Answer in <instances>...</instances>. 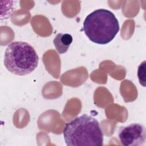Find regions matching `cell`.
I'll return each mask as SVG.
<instances>
[{
  "label": "cell",
  "mask_w": 146,
  "mask_h": 146,
  "mask_svg": "<svg viewBox=\"0 0 146 146\" xmlns=\"http://www.w3.org/2000/svg\"><path fill=\"white\" fill-rule=\"evenodd\" d=\"M72 42V36L67 33H59L53 40L54 45L60 54L66 52Z\"/></svg>",
  "instance_id": "cell-5"
},
{
  "label": "cell",
  "mask_w": 146,
  "mask_h": 146,
  "mask_svg": "<svg viewBox=\"0 0 146 146\" xmlns=\"http://www.w3.org/2000/svg\"><path fill=\"white\" fill-rule=\"evenodd\" d=\"M145 61L142 62L138 67L137 76L140 83L145 87Z\"/></svg>",
  "instance_id": "cell-6"
},
{
  "label": "cell",
  "mask_w": 146,
  "mask_h": 146,
  "mask_svg": "<svg viewBox=\"0 0 146 146\" xmlns=\"http://www.w3.org/2000/svg\"><path fill=\"white\" fill-rule=\"evenodd\" d=\"M63 133L68 146L103 145V133L99 121L87 114L78 116L67 123Z\"/></svg>",
  "instance_id": "cell-1"
},
{
  "label": "cell",
  "mask_w": 146,
  "mask_h": 146,
  "mask_svg": "<svg viewBox=\"0 0 146 146\" xmlns=\"http://www.w3.org/2000/svg\"><path fill=\"white\" fill-rule=\"evenodd\" d=\"M3 62L11 73L23 76L32 72L37 67L39 57L31 45L25 42L16 41L7 46Z\"/></svg>",
  "instance_id": "cell-3"
},
{
  "label": "cell",
  "mask_w": 146,
  "mask_h": 146,
  "mask_svg": "<svg viewBox=\"0 0 146 146\" xmlns=\"http://www.w3.org/2000/svg\"><path fill=\"white\" fill-rule=\"evenodd\" d=\"M118 136L120 143L124 146L143 145L146 138L145 128L140 123H131L120 127Z\"/></svg>",
  "instance_id": "cell-4"
},
{
  "label": "cell",
  "mask_w": 146,
  "mask_h": 146,
  "mask_svg": "<svg viewBox=\"0 0 146 146\" xmlns=\"http://www.w3.org/2000/svg\"><path fill=\"white\" fill-rule=\"evenodd\" d=\"M120 30L115 14L104 9H97L89 14L83 24V30L94 43L105 44L112 41Z\"/></svg>",
  "instance_id": "cell-2"
}]
</instances>
